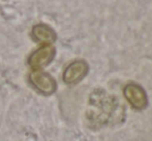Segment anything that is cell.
Returning <instances> with one entry per match:
<instances>
[{
  "label": "cell",
  "mask_w": 152,
  "mask_h": 141,
  "mask_svg": "<svg viewBox=\"0 0 152 141\" xmlns=\"http://www.w3.org/2000/svg\"><path fill=\"white\" fill-rule=\"evenodd\" d=\"M29 80L31 85L44 95H52L57 89V82L53 76L42 70H33L29 74Z\"/></svg>",
  "instance_id": "1"
},
{
  "label": "cell",
  "mask_w": 152,
  "mask_h": 141,
  "mask_svg": "<svg viewBox=\"0 0 152 141\" xmlns=\"http://www.w3.org/2000/svg\"><path fill=\"white\" fill-rule=\"evenodd\" d=\"M123 94L130 105L136 109L142 110L148 105L147 94L140 85L134 82L127 84L123 89Z\"/></svg>",
  "instance_id": "2"
},
{
  "label": "cell",
  "mask_w": 152,
  "mask_h": 141,
  "mask_svg": "<svg viewBox=\"0 0 152 141\" xmlns=\"http://www.w3.org/2000/svg\"><path fill=\"white\" fill-rule=\"evenodd\" d=\"M89 65L84 60L74 61L65 68L63 72V82L66 85H76L88 74Z\"/></svg>",
  "instance_id": "3"
},
{
  "label": "cell",
  "mask_w": 152,
  "mask_h": 141,
  "mask_svg": "<svg viewBox=\"0 0 152 141\" xmlns=\"http://www.w3.org/2000/svg\"><path fill=\"white\" fill-rule=\"evenodd\" d=\"M55 54H56V51L54 46L51 44H47L32 53L28 59V64L34 70H39L48 66L53 61Z\"/></svg>",
  "instance_id": "4"
},
{
  "label": "cell",
  "mask_w": 152,
  "mask_h": 141,
  "mask_svg": "<svg viewBox=\"0 0 152 141\" xmlns=\"http://www.w3.org/2000/svg\"><path fill=\"white\" fill-rule=\"evenodd\" d=\"M32 35L36 41L46 44L53 43L57 38L56 32L46 24L35 25L32 29Z\"/></svg>",
  "instance_id": "5"
}]
</instances>
